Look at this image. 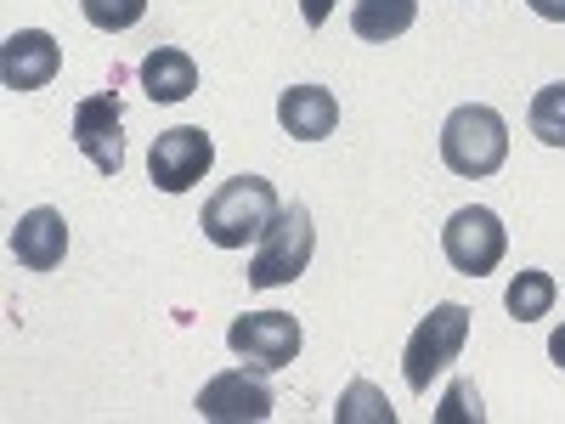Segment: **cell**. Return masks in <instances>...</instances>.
Here are the masks:
<instances>
[{
  "label": "cell",
  "instance_id": "d6986e66",
  "mask_svg": "<svg viewBox=\"0 0 565 424\" xmlns=\"http://www.w3.org/2000/svg\"><path fill=\"white\" fill-rule=\"evenodd\" d=\"M481 418H487L481 391L469 385V380H452L447 396H441V407H436V424H481Z\"/></svg>",
  "mask_w": 565,
  "mask_h": 424
},
{
  "label": "cell",
  "instance_id": "30bf717a",
  "mask_svg": "<svg viewBox=\"0 0 565 424\" xmlns=\"http://www.w3.org/2000/svg\"><path fill=\"white\" fill-rule=\"evenodd\" d=\"M57 68H63V45L45 29H18L0 45V80H7V91H40L57 80Z\"/></svg>",
  "mask_w": 565,
  "mask_h": 424
},
{
  "label": "cell",
  "instance_id": "7a4b0ae2",
  "mask_svg": "<svg viewBox=\"0 0 565 424\" xmlns=\"http://www.w3.org/2000/svg\"><path fill=\"white\" fill-rule=\"evenodd\" d=\"M509 159V125L498 108L487 103H463L447 114L441 125V165L452 176H469V181H481V176H498Z\"/></svg>",
  "mask_w": 565,
  "mask_h": 424
},
{
  "label": "cell",
  "instance_id": "8fae6325",
  "mask_svg": "<svg viewBox=\"0 0 565 424\" xmlns=\"http://www.w3.org/2000/svg\"><path fill=\"white\" fill-rule=\"evenodd\" d=\"M12 255L29 266V272H57L63 255H68V221L40 204V210H23V221L12 226Z\"/></svg>",
  "mask_w": 565,
  "mask_h": 424
},
{
  "label": "cell",
  "instance_id": "277c9868",
  "mask_svg": "<svg viewBox=\"0 0 565 424\" xmlns=\"http://www.w3.org/2000/svg\"><path fill=\"white\" fill-rule=\"evenodd\" d=\"M463 340H469V306L441 300L430 317H424V322L413 328V340H407V351H402V373H407V385H413V391H430L436 373H441L447 362H458Z\"/></svg>",
  "mask_w": 565,
  "mask_h": 424
},
{
  "label": "cell",
  "instance_id": "9c48e42d",
  "mask_svg": "<svg viewBox=\"0 0 565 424\" xmlns=\"http://www.w3.org/2000/svg\"><path fill=\"white\" fill-rule=\"evenodd\" d=\"M125 114H119V97H85L79 108H74V141H79V153L97 165L103 176H119V165H125Z\"/></svg>",
  "mask_w": 565,
  "mask_h": 424
},
{
  "label": "cell",
  "instance_id": "8992f818",
  "mask_svg": "<svg viewBox=\"0 0 565 424\" xmlns=\"http://www.w3.org/2000/svg\"><path fill=\"white\" fill-rule=\"evenodd\" d=\"M215 165V141L199 130V125H175V130H159L153 148H148V176L164 187V193H186L199 187Z\"/></svg>",
  "mask_w": 565,
  "mask_h": 424
},
{
  "label": "cell",
  "instance_id": "4fadbf2b",
  "mask_svg": "<svg viewBox=\"0 0 565 424\" xmlns=\"http://www.w3.org/2000/svg\"><path fill=\"white\" fill-rule=\"evenodd\" d=\"M141 91H148L153 103H186L199 91V63L186 57V52H175V45H159V52H148L141 57Z\"/></svg>",
  "mask_w": 565,
  "mask_h": 424
},
{
  "label": "cell",
  "instance_id": "7c38bea8",
  "mask_svg": "<svg viewBox=\"0 0 565 424\" xmlns=\"http://www.w3.org/2000/svg\"><path fill=\"white\" fill-rule=\"evenodd\" d=\"M277 119L295 141H322L340 125V103H334V91H322V85H289L277 97Z\"/></svg>",
  "mask_w": 565,
  "mask_h": 424
},
{
  "label": "cell",
  "instance_id": "5bb4252c",
  "mask_svg": "<svg viewBox=\"0 0 565 424\" xmlns=\"http://www.w3.org/2000/svg\"><path fill=\"white\" fill-rule=\"evenodd\" d=\"M413 18H418V0H356V7H351V29L362 40H380V45L407 34Z\"/></svg>",
  "mask_w": 565,
  "mask_h": 424
},
{
  "label": "cell",
  "instance_id": "3957f363",
  "mask_svg": "<svg viewBox=\"0 0 565 424\" xmlns=\"http://www.w3.org/2000/svg\"><path fill=\"white\" fill-rule=\"evenodd\" d=\"M311 250H317L311 210H306V204L277 210V221L260 232V244H255L249 283H255V289H277V283H295V277L311 266Z\"/></svg>",
  "mask_w": 565,
  "mask_h": 424
},
{
  "label": "cell",
  "instance_id": "52a82bcc",
  "mask_svg": "<svg viewBox=\"0 0 565 424\" xmlns=\"http://www.w3.org/2000/svg\"><path fill=\"white\" fill-rule=\"evenodd\" d=\"M226 346L249 357L255 368H289L300 357V322L289 311H249V317H232L226 328Z\"/></svg>",
  "mask_w": 565,
  "mask_h": 424
},
{
  "label": "cell",
  "instance_id": "6da1fadb",
  "mask_svg": "<svg viewBox=\"0 0 565 424\" xmlns=\"http://www.w3.org/2000/svg\"><path fill=\"white\" fill-rule=\"evenodd\" d=\"M277 193H271V181L266 176H232L221 181V193L204 204V239L215 250H249L260 244V232L277 221Z\"/></svg>",
  "mask_w": 565,
  "mask_h": 424
},
{
  "label": "cell",
  "instance_id": "ac0fdd59",
  "mask_svg": "<svg viewBox=\"0 0 565 424\" xmlns=\"http://www.w3.org/2000/svg\"><path fill=\"white\" fill-rule=\"evenodd\" d=\"M79 12L90 29H103V34H125L141 23V12H148V0H79Z\"/></svg>",
  "mask_w": 565,
  "mask_h": 424
},
{
  "label": "cell",
  "instance_id": "ffe728a7",
  "mask_svg": "<svg viewBox=\"0 0 565 424\" xmlns=\"http://www.w3.org/2000/svg\"><path fill=\"white\" fill-rule=\"evenodd\" d=\"M300 18H306L311 29H322L328 18H334V0H300Z\"/></svg>",
  "mask_w": 565,
  "mask_h": 424
},
{
  "label": "cell",
  "instance_id": "e0dca14e",
  "mask_svg": "<svg viewBox=\"0 0 565 424\" xmlns=\"http://www.w3.org/2000/svg\"><path fill=\"white\" fill-rule=\"evenodd\" d=\"M532 136L548 141V148H565V80L543 85L532 97Z\"/></svg>",
  "mask_w": 565,
  "mask_h": 424
},
{
  "label": "cell",
  "instance_id": "9a60e30c",
  "mask_svg": "<svg viewBox=\"0 0 565 424\" xmlns=\"http://www.w3.org/2000/svg\"><path fill=\"white\" fill-rule=\"evenodd\" d=\"M334 424H396V407L380 385H367V380H351L340 391V407H334Z\"/></svg>",
  "mask_w": 565,
  "mask_h": 424
},
{
  "label": "cell",
  "instance_id": "44dd1931",
  "mask_svg": "<svg viewBox=\"0 0 565 424\" xmlns=\"http://www.w3.org/2000/svg\"><path fill=\"white\" fill-rule=\"evenodd\" d=\"M526 7H532L537 18H548V23H565V0H526Z\"/></svg>",
  "mask_w": 565,
  "mask_h": 424
},
{
  "label": "cell",
  "instance_id": "2e32d148",
  "mask_svg": "<svg viewBox=\"0 0 565 424\" xmlns=\"http://www.w3.org/2000/svg\"><path fill=\"white\" fill-rule=\"evenodd\" d=\"M503 306H509V317H521V322L548 317V311H554V277H548V272H521V277L509 283Z\"/></svg>",
  "mask_w": 565,
  "mask_h": 424
},
{
  "label": "cell",
  "instance_id": "5b68a950",
  "mask_svg": "<svg viewBox=\"0 0 565 424\" xmlns=\"http://www.w3.org/2000/svg\"><path fill=\"white\" fill-rule=\"evenodd\" d=\"M441 250H447L452 272H463V277H487V272L503 261V250H509V232H503V221H498L492 210L463 204V210L441 226Z\"/></svg>",
  "mask_w": 565,
  "mask_h": 424
},
{
  "label": "cell",
  "instance_id": "7402d4cb",
  "mask_svg": "<svg viewBox=\"0 0 565 424\" xmlns=\"http://www.w3.org/2000/svg\"><path fill=\"white\" fill-rule=\"evenodd\" d=\"M548 357H554V368H565V322L554 328V340H548Z\"/></svg>",
  "mask_w": 565,
  "mask_h": 424
},
{
  "label": "cell",
  "instance_id": "ba28073f",
  "mask_svg": "<svg viewBox=\"0 0 565 424\" xmlns=\"http://www.w3.org/2000/svg\"><path fill=\"white\" fill-rule=\"evenodd\" d=\"M199 418H215V424H249V418H266L271 413V385L249 368H226L199 391Z\"/></svg>",
  "mask_w": 565,
  "mask_h": 424
}]
</instances>
